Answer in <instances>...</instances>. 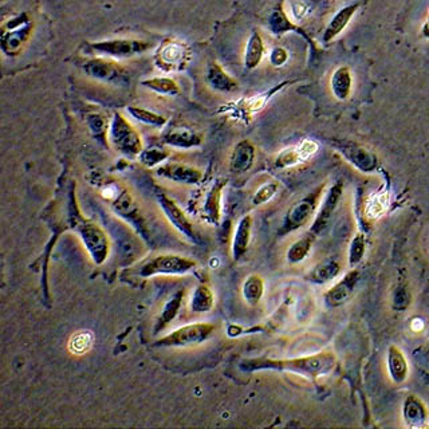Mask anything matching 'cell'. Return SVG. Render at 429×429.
<instances>
[{"instance_id": "836d02e7", "label": "cell", "mask_w": 429, "mask_h": 429, "mask_svg": "<svg viewBox=\"0 0 429 429\" xmlns=\"http://www.w3.org/2000/svg\"><path fill=\"white\" fill-rule=\"evenodd\" d=\"M317 150H318V145L311 140H304V143L298 146V152L304 161L310 159Z\"/></svg>"}, {"instance_id": "83f0119b", "label": "cell", "mask_w": 429, "mask_h": 429, "mask_svg": "<svg viewBox=\"0 0 429 429\" xmlns=\"http://www.w3.org/2000/svg\"><path fill=\"white\" fill-rule=\"evenodd\" d=\"M302 157L298 152V148L297 149H286L285 152H282L276 160V165L279 168H286V166H292L298 162H301Z\"/></svg>"}, {"instance_id": "7c38bea8", "label": "cell", "mask_w": 429, "mask_h": 429, "mask_svg": "<svg viewBox=\"0 0 429 429\" xmlns=\"http://www.w3.org/2000/svg\"><path fill=\"white\" fill-rule=\"evenodd\" d=\"M357 8L358 4H353V6H349V7H345V8L341 10L340 13L330 22V24H329V27L325 33L323 38H325L326 42L340 36L341 33L345 30L346 24L350 22L353 14L357 11Z\"/></svg>"}, {"instance_id": "ba28073f", "label": "cell", "mask_w": 429, "mask_h": 429, "mask_svg": "<svg viewBox=\"0 0 429 429\" xmlns=\"http://www.w3.org/2000/svg\"><path fill=\"white\" fill-rule=\"evenodd\" d=\"M185 59H187V50L184 49L182 45L176 43V42L166 43L160 50L159 61H160L161 68L164 69H172V68L181 66Z\"/></svg>"}, {"instance_id": "44dd1931", "label": "cell", "mask_w": 429, "mask_h": 429, "mask_svg": "<svg viewBox=\"0 0 429 429\" xmlns=\"http://www.w3.org/2000/svg\"><path fill=\"white\" fill-rule=\"evenodd\" d=\"M143 45L136 43V42H113V43H102V45H95V49L101 52H107L111 54H130L134 52H140Z\"/></svg>"}, {"instance_id": "8fae6325", "label": "cell", "mask_w": 429, "mask_h": 429, "mask_svg": "<svg viewBox=\"0 0 429 429\" xmlns=\"http://www.w3.org/2000/svg\"><path fill=\"white\" fill-rule=\"evenodd\" d=\"M161 204H162V207H164V211L166 212V216H168V217L171 219V221L175 224V227H178L180 231L182 233H185L187 236L194 237L195 233H194V230H192V227H191L188 219L180 211L179 207H178L173 201H171L169 198H165V197L161 198Z\"/></svg>"}, {"instance_id": "7a4b0ae2", "label": "cell", "mask_w": 429, "mask_h": 429, "mask_svg": "<svg viewBox=\"0 0 429 429\" xmlns=\"http://www.w3.org/2000/svg\"><path fill=\"white\" fill-rule=\"evenodd\" d=\"M195 266V262L185 258L164 255L150 259L140 268L141 276H152L157 274H184Z\"/></svg>"}, {"instance_id": "d6a6232c", "label": "cell", "mask_w": 429, "mask_h": 429, "mask_svg": "<svg viewBox=\"0 0 429 429\" xmlns=\"http://www.w3.org/2000/svg\"><path fill=\"white\" fill-rule=\"evenodd\" d=\"M408 304H410L408 290L405 288V286L400 285L394 291L393 307L397 309V310H400V309H404Z\"/></svg>"}, {"instance_id": "5b68a950", "label": "cell", "mask_w": 429, "mask_h": 429, "mask_svg": "<svg viewBox=\"0 0 429 429\" xmlns=\"http://www.w3.org/2000/svg\"><path fill=\"white\" fill-rule=\"evenodd\" d=\"M81 235L85 240V244L88 246L94 260L97 263L104 262L107 254V240L104 233L93 226V224H85L81 230Z\"/></svg>"}, {"instance_id": "3957f363", "label": "cell", "mask_w": 429, "mask_h": 429, "mask_svg": "<svg viewBox=\"0 0 429 429\" xmlns=\"http://www.w3.org/2000/svg\"><path fill=\"white\" fill-rule=\"evenodd\" d=\"M214 326L208 323H197L189 325L185 327H181L179 330L173 332L168 337L160 341V345H169V346H185V345H194L200 343L207 340L212 332Z\"/></svg>"}, {"instance_id": "d6986e66", "label": "cell", "mask_w": 429, "mask_h": 429, "mask_svg": "<svg viewBox=\"0 0 429 429\" xmlns=\"http://www.w3.org/2000/svg\"><path fill=\"white\" fill-rule=\"evenodd\" d=\"M250 217H244L239 224L236 237H235V243H233L235 256H240L247 249V244H249V240H250Z\"/></svg>"}, {"instance_id": "30bf717a", "label": "cell", "mask_w": 429, "mask_h": 429, "mask_svg": "<svg viewBox=\"0 0 429 429\" xmlns=\"http://www.w3.org/2000/svg\"><path fill=\"white\" fill-rule=\"evenodd\" d=\"M314 207H315L314 201L310 200V198H306V200L297 203L290 210V212H288V216H287V227L290 230L301 227L304 221H307V219L313 214Z\"/></svg>"}, {"instance_id": "4dcf8cb0", "label": "cell", "mask_w": 429, "mask_h": 429, "mask_svg": "<svg viewBox=\"0 0 429 429\" xmlns=\"http://www.w3.org/2000/svg\"><path fill=\"white\" fill-rule=\"evenodd\" d=\"M132 114L134 117H137L139 120H141L143 123L146 124H152V125H162L164 124V118L160 116H156L153 113H149V111H145V110H140V109H130Z\"/></svg>"}, {"instance_id": "9c48e42d", "label": "cell", "mask_w": 429, "mask_h": 429, "mask_svg": "<svg viewBox=\"0 0 429 429\" xmlns=\"http://www.w3.org/2000/svg\"><path fill=\"white\" fill-rule=\"evenodd\" d=\"M342 152L346 155V157L352 161L358 169L364 171V172H369L373 171L375 166V156L368 152L366 149L358 146V145H348L345 148H342Z\"/></svg>"}, {"instance_id": "f1b7e54d", "label": "cell", "mask_w": 429, "mask_h": 429, "mask_svg": "<svg viewBox=\"0 0 429 429\" xmlns=\"http://www.w3.org/2000/svg\"><path fill=\"white\" fill-rule=\"evenodd\" d=\"M210 82L214 84V88H219V89H231L233 84L231 82V79L221 72L219 68H214L211 69L210 72Z\"/></svg>"}, {"instance_id": "8992f818", "label": "cell", "mask_w": 429, "mask_h": 429, "mask_svg": "<svg viewBox=\"0 0 429 429\" xmlns=\"http://www.w3.org/2000/svg\"><path fill=\"white\" fill-rule=\"evenodd\" d=\"M357 281V271L349 272L341 282H338L336 286L333 287L326 294L327 304H332V306H338V304H345L349 299V297L352 295Z\"/></svg>"}, {"instance_id": "603a6c76", "label": "cell", "mask_w": 429, "mask_h": 429, "mask_svg": "<svg viewBox=\"0 0 429 429\" xmlns=\"http://www.w3.org/2000/svg\"><path fill=\"white\" fill-rule=\"evenodd\" d=\"M262 54H263V43H262V39L258 34H254L250 39V43H249V47H247V53H246V65L247 68H255L260 58H262Z\"/></svg>"}, {"instance_id": "52a82bcc", "label": "cell", "mask_w": 429, "mask_h": 429, "mask_svg": "<svg viewBox=\"0 0 429 429\" xmlns=\"http://www.w3.org/2000/svg\"><path fill=\"white\" fill-rule=\"evenodd\" d=\"M341 194H342V184L340 182V184H336L330 189L329 195L326 197V200H325V203L322 205L321 212L318 214V217L315 219V223L313 226V233H321L322 230L327 226L329 219L332 217V214L337 208V204L340 201Z\"/></svg>"}, {"instance_id": "f546056e", "label": "cell", "mask_w": 429, "mask_h": 429, "mask_svg": "<svg viewBox=\"0 0 429 429\" xmlns=\"http://www.w3.org/2000/svg\"><path fill=\"white\" fill-rule=\"evenodd\" d=\"M365 251V242H364V236L361 233H358L354 237V240L352 242V247H350V265L354 266L358 263L364 255Z\"/></svg>"}, {"instance_id": "484cf974", "label": "cell", "mask_w": 429, "mask_h": 429, "mask_svg": "<svg viewBox=\"0 0 429 429\" xmlns=\"http://www.w3.org/2000/svg\"><path fill=\"white\" fill-rule=\"evenodd\" d=\"M143 85L162 94H176L179 91L178 85L166 78H155L150 82H143Z\"/></svg>"}, {"instance_id": "d4e9b609", "label": "cell", "mask_w": 429, "mask_h": 429, "mask_svg": "<svg viewBox=\"0 0 429 429\" xmlns=\"http://www.w3.org/2000/svg\"><path fill=\"white\" fill-rule=\"evenodd\" d=\"M212 306V295L207 287L200 286L196 290L194 299H192V309L198 313L210 310Z\"/></svg>"}, {"instance_id": "d590c367", "label": "cell", "mask_w": 429, "mask_h": 429, "mask_svg": "<svg viewBox=\"0 0 429 429\" xmlns=\"http://www.w3.org/2000/svg\"><path fill=\"white\" fill-rule=\"evenodd\" d=\"M411 327L413 332H421L424 329V322L419 320V318H416V320L412 321Z\"/></svg>"}, {"instance_id": "277c9868", "label": "cell", "mask_w": 429, "mask_h": 429, "mask_svg": "<svg viewBox=\"0 0 429 429\" xmlns=\"http://www.w3.org/2000/svg\"><path fill=\"white\" fill-rule=\"evenodd\" d=\"M111 140L116 143L117 148H120L123 152L134 155L140 152L141 141L137 136V133L133 130L132 126L126 124L125 120L120 116L116 117L111 129Z\"/></svg>"}, {"instance_id": "ac0fdd59", "label": "cell", "mask_w": 429, "mask_h": 429, "mask_svg": "<svg viewBox=\"0 0 429 429\" xmlns=\"http://www.w3.org/2000/svg\"><path fill=\"white\" fill-rule=\"evenodd\" d=\"M389 207V194L388 192H378L369 200L365 214L368 217L375 219L384 214Z\"/></svg>"}, {"instance_id": "e0dca14e", "label": "cell", "mask_w": 429, "mask_h": 429, "mask_svg": "<svg viewBox=\"0 0 429 429\" xmlns=\"http://www.w3.org/2000/svg\"><path fill=\"white\" fill-rule=\"evenodd\" d=\"M338 272H340V265L334 259H329V260L322 262L320 266L315 267V270L311 272V279L318 283H325L336 278Z\"/></svg>"}, {"instance_id": "e575fe53", "label": "cell", "mask_w": 429, "mask_h": 429, "mask_svg": "<svg viewBox=\"0 0 429 429\" xmlns=\"http://www.w3.org/2000/svg\"><path fill=\"white\" fill-rule=\"evenodd\" d=\"M287 59V53L283 49H275L271 54V62L274 65H282Z\"/></svg>"}, {"instance_id": "9a60e30c", "label": "cell", "mask_w": 429, "mask_h": 429, "mask_svg": "<svg viewBox=\"0 0 429 429\" xmlns=\"http://www.w3.org/2000/svg\"><path fill=\"white\" fill-rule=\"evenodd\" d=\"M332 89L338 100H346L352 90V75L348 68H341L332 77Z\"/></svg>"}, {"instance_id": "2e32d148", "label": "cell", "mask_w": 429, "mask_h": 429, "mask_svg": "<svg viewBox=\"0 0 429 429\" xmlns=\"http://www.w3.org/2000/svg\"><path fill=\"white\" fill-rule=\"evenodd\" d=\"M93 342H94V336L91 332H88V330L77 332L69 340V350L75 356L86 354L91 349Z\"/></svg>"}, {"instance_id": "6da1fadb", "label": "cell", "mask_w": 429, "mask_h": 429, "mask_svg": "<svg viewBox=\"0 0 429 429\" xmlns=\"http://www.w3.org/2000/svg\"><path fill=\"white\" fill-rule=\"evenodd\" d=\"M336 365V357L332 353H322L313 357L299 358V359H286V361H250L247 362V369H279L297 372L307 377H318L329 373Z\"/></svg>"}, {"instance_id": "1f68e13d", "label": "cell", "mask_w": 429, "mask_h": 429, "mask_svg": "<svg viewBox=\"0 0 429 429\" xmlns=\"http://www.w3.org/2000/svg\"><path fill=\"white\" fill-rule=\"evenodd\" d=\"M276 188H278L276 184H267V185L262 187V188L256 192L255 197H254V203H255L256 205L263 204V203H267L268 200L275 195Z\"/></svg>"}, {"instance_id": "4fadbf2b", "label": "cell", "mask_w": 429, "mask_h": 429, "mask_svg": "<svg viewBox=\"0 0 429 429\" xmlns=\"http://www.w3.org/2000/svg\"><path fill=\"white\" fill-rule=\"evenodd\" d=\"M404 416L411 427H424L427 421L426 408L414 396H410L407 398L404 405Z\"/></svg>"}, {"instance_id": "8d00e7d4", "label": "cell", "mask_w": 429, "mask_h": 429, "mask_svg": "<svg viewBox=\"0 0 429 429\" xmlns=\"http://www.w3.org/2000/svg\"><path fill=\"white\" fill-rule=\"evenodd\" d=\"M428 29H429V23H428Z\"/></svg>"}, {"instance_id": "cb8c5ba5", "label": "cell", "mask_w": 429, "mask_h": 429, "mask_svg": "<svg viewBox=\"0 0 429 429\" xmlns=\"http://www.w3.org/2000/svg\"><path fill=\"white\" fill-rule=\"evenodd\" d=\"M263 294V283L259 276H251L244 283V297L250 304H256Z\"/></svg>"}, {"instance_id": "4316f807", "label": "cell", "mask_w": 429, "mask_h": 429, "mask_svg": "<svg viewBox=\"0 0 429 429\" xmlns=\"http://www.w3.org/2000/svg\"><path fill=\"white\" fill-rule=\"evenodd\" d=\"M310 246H311V240L309 237H304L302 240L297 242L291 250L288 251V259L291 262H299L302 260L304 256L307 255V252L310 250Z\"/></svg>"}, {"instance_id": "5bb4252c", "label": "cell", "mask_w": 429, "mask_h": 429, "mask_svg": "<svg viewBox=\"0 0 429 429\" xmlns=\"http://www.w3.org/2000/svg\"><path fill=\"white\" fill-rule=\"evenodd\" d=\"M388 364H389V372L396 382H403L405 381L407 375H408V364L407 359L404 357V354L396 348L392 346L389 349V357H388Z\"/></svg>"}, {"instance_id": "ffe728a7", "label": "cell", "mask_w": 429, "mask_h": 429, "mask_svg": "<svg viewBox=\"0 0 429 429\" xmlns=\"http://www.w3.org/2000/svg\"><path fill=\"white\" fill-rule=\"evenodd\" d=\"M252 159H254V149L251 148L250 143H240V145L237 146L236 152H235V156H233V169L244 171V169L250 168Z\"/></svg>"}, {"instance_id": "7402d4cb", "label": "cell", "mask_w": 429, "mask_h": 429, "mask_svg": "<svg viewBox=\"0 0 429 429\" xmlns=\"http://www.w3.org/2000/svg\"><path fill=\"white\" fill-rule=\"evenodd\" d=\"M162 173L169 176L171 179L184 181V182H196L200 180V173L194 169H188L185 166H168L162 169Z\"/></svg>"}]
</instances>
